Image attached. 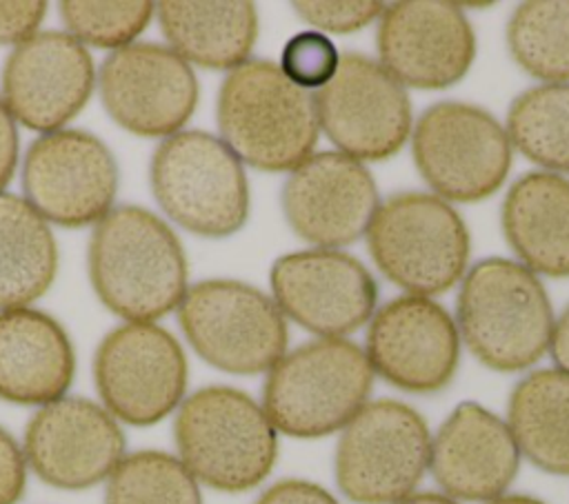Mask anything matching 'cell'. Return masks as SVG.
<instances>
[{"label":"cell","instance_id":"e0dca14e","mask_svg":"<svg viewBox=\"0 0 569 504\" xmlns=\"http://www.w3.org/2000/svg\"><path fill=\"white\" fill-rule=\"evenodd\" d=\"M380 64L405 87L445 89L462 80L476 56L473 29L456 2L400 0L378 24Z\"/></svg>","mask_w":569,"mask_h":504},{"label":"cell","instance_id":"8d00e7d4","mask_svg":"<svg viewBox=\"0 0 569 504\" xmlns=\"http://www.w3.org/2000/svg\"><path fill=\"white\" fill-rule=\"evenodd\" d=\"M549 353H551L558 371L569 375V306L553 322V331H551V340H549Z\"/></svg>","mask_w":569,"mask_h":504},{"label":"cell","instance_id":"ffe728a7","mask_svg":"<svg viewBox=\"0 0 569 504\" xmlns=\"http://www.w3.org/2000/svg\"><path fill=\"white\" fill-rule=\"evenodd\" d=\"M378 189L362 162L320 151L298 164L282 187L291 229L318 249H338L367 233L378 211Z\"/></svg>","mask_w":569,"mask_h":504},{"label":"cell","instance_id":"7c38bea8","mask_svg":"<svg viewBox=\"0 0 569 504\" xmlns=\"http://www.w3.org/2000/svg\"><path fill=\"white\" fill-rule=\"evenodd\" d=\"M318 124L340 153L353 160L396 155L411 131L405 87L376 60L347 53L336 75L313 95Z\"/></svg>","mask_w":569,"mask_h":504},{"label":"cell","instance_id":"cb8c5ba5","mask_svg":"<svg viewBox=\"0 0 569 504\" xmlns=\"http://www.w3.org/2000/svg\"><path fill=\"white\" fill-rule=\"evenodd\" d=\"M164 38L184 62L207 69H236L247 62L258 38V13L253 2H182L156 4Z\"/></svg>","mask_w":569,"mask_h":504},{"label":"cell","instance_id":"ba28073f","mask_svg":"<svg viewBox=\"0 0 569 504\" xmlns=\"http://www.w3.org/2000/svg\"><path fill=\"white\" fill-rule=\"evenodd\" d=\"M178 322L191 349L211 366L256 375L287 353V322L278 304L238 280H202L187 289Z\"/></svg>","mask_w":569,"mask_h":504},{"label":"cell","instance_id":"d6a6232c","mask_svg":"<svg viewBox=\"0 0 569 504\" xmlns=\"http://www.w3.org/2000/svg\"><path fill=\"white\" fill-rule=\"evenodd\" d=\"M27 486V460L16 437L0 426V504H18Z\"/></svg>","mask_w":569,"mask_h":504},{"label":"cell","instance_id":"d6986e66","mask_svg":"<svg viewBox=\"0 0 569 504\" xmlns=\"http://www.w3.org/2000/svg\"><path fill=\"white\" fill-rule=\"evenodd\" d=\"M93 84V60L82 42L67 31H38L9 53L2 102L13 120L51 133L82 111Z\"/></svg>","mask_w":569,"mask_h":504},{"label":"cell","instance_id":"e575fe53","mask_svg":"<svg viewBox=\"0 0 569 504\" xmlns=\"http://www.w3.org/2000/svg\"><path fill=\"white\" fill-rule=\"evenodd\" d=\"M256 504H338L322 486L307 480H280L269 486Z\"/></svg>","mask_w":569,"mask_h":504},{"label":"cell","instance_id":"4fadbf2b","mask_svg":"<svg viewBox=\"0 0 569 504\" xmlns=\"http://www.w3.org/2000/svg\"><path fill=\"white\" fill-rule=\"evenodd\" d=\"M24 200L49 222L80 229L100 222L118 191V164L93 133L60 129L36 138L22 164Z\"/></svg>","mask_w":569,"mask_h":504},{"label":"cell","instance_id":"74e56055","mask_svg":"<svg viewBox=\"0 0 569 504\" xmlns=\"http://www.w3.org/2000/svg\"><path fill=\"white\" fill-rule=\"evenodd\" d=\"M396 504H458L451 497L442 493H411L409 497L396 502Z\"/></svg>","mask_w":569,"mask_h":504},{"label":"cell","instance_id":"4316f807","mask_svg":"<svg viewBox=\"0 0 569 504\" xmlns=\"http://www.w3.org/2000/svg\"><path fill=\"white\" fill-rule=\"evenodd\" d=\"M507 135L527 160L569 173V84H540L520 93L507 113Z\"/></svg>","mask_w":569,"mask_h":504},{"label":"cell","instance_id":"8fae6325","mask_svg":"<svg viewBox=\"0 0 569 504\" xmlns=\"http://www.w3.org/2000/svg\"><path fill=\"white\" fill-rule=\"evenodd\" d=\"M187 357L180 342L153 322H127L109 331L93 357L104 409L133 426H149L182 404Z\"/></svg>","mask_w":569,"mask_h":504},{"label":"cell","instance_id":"f35d334b","mask_svg":"<svg viewBox=\"0 0 569 504\" xmlns=\"http://www.w3.org/2000/svg\"><path fill=\"white\" fill-rule=\"evenodd\" d=\"M487 504H545V502L536 500L531 495H500Z\"/></svg>","mask_w":569,"mask_h":504},{"label":"cell","instance_id":"484cf974","mask_svg":"<svg viewBox=\"0 0 569 504\" xmlns=\"http://www.w3.org/2000/svg\"><path fill=\"white\" fill-rule=\"evenodd\" d=\"M58 246L47 220L13 193H0V311L29 306L56 280Z\"/></svg>","mask_w":569,"mask_h":504},{"label":"cell","instance_id":"52a82bcc","mask_svg":"<svg viewBox=\"0 0 569 504\" xmlns=\"http://www.w3.org/2000/svg\"><path fill=\"white\" fill-rule=\"evenodd\" d=\"M151 189L162 211L182 229L227 238L249 215V184L242 162L207 131H178L151 158Z\"/></svg>","mask_w":569,"mask_h":504},{"label":"cell","instance_id":"277c9868","mask_svg":"<svg viewBox=\"0 0 569 504\" xmlns=\"http://www.w3.org/2000/svg\"><path fill=\"white\" fill-rule=\"evenodd\" d=\"M173 437L189 473L224 493L258 486L278 457V435L264 409L231 386H204L182 400Z\"/></svg>","mask_w":569,"mask_h":504},{"label":"cell","instance_id":"5bb4252c","mask_svg":"<svg viewBox=\"0 0 569 504\" xmlns=\"http://www.w3.org/2000/svg\"><path fill=\"white\" fill-rule=\"evenodd\" d=\"M107 113L142 138L178 133L198 104V80L189 62L153 42L116 49L98 73Z\"/></svg>","mask_w":569,"mask_h":504},{"label":"cell","instance_id":"7402d4cb","mask_svg":"<svg viewBox=\"0 0 569 504\" xmlns=\"http://www.w3.org/2000/svg\"><path fill=\"white\" fill-rule=\"evenodd\" d=\"M73 375V344L58 320L31 306L0 311V400L44 406L64 397Z\"/></svg>","mask_w":569,"mask_h":504},{"label":"cell","instance_id":"ac0fdd59","mask_svg":"<svg viewBox=\"0 0 569 504\" xmlns=\"http://www.w3.org/2000/svg\"><path fill=\"white\" fill-rule=\"evenodd\" d=\"M365 353L385 382L409 393H436L456 375L460 333L431 298L402 295L373 313Z\"/></svg>","mask_w":569,"mask_h":504},{"label":"cell","instance_id":"f546056e","mask_svg":"<svg viewBox=\"0 0 569 504\" xmlns=\"http://www.w3.org/2000/svg\"><path fill=\"white\" fill-rule=\"evenodd\" d=\"M156 4L147 0L133 2H60V16L67 33L82 44L100 49H122L144 31Z\"/></svg>","mask_w":569,"mask_h":504},{"label":"cell","instance_id":"3957f363","mask_svg":"<svg viewBox=\"0 0 569 504\" xmlns=\"http://www.w3.org/2000/svg\"><path fill=\"white\" fill-rule=\"evenodd\" d=\"M458 333L493 371H522L549 349L553 311L545 286L527 266L487 258L471 266L458 293Z\"/></svg>","mask_w":569,"mask_h":504},{"label":"cell","instance_id":"2e32d148","mask_svg":"<svg viewBox=\"0 0 569 504\" xmlns=\"http://www.w3.org/2000/svg\"><path fill=\"white\" fill-rule=\"evenodd\" d=\"M273 302L320 337H342L360 329L376 309L378 286L353 255L309 249L278 258L271 266Z\"/></svg>","mask_w":569,"mask_h":504},{"label":"cell","instance_id":"836d02e7","mask_svg":"<svg viewBox=\"0 0 569 504\" xmlns=\"http://www.w3.org/2000/svg\"><path fill=\"white\" fill-rule=\"evenodd\" d=\"M47 4L40 0L0 2V44H20L40 27Z\"/></svg>","mask_w":569,"mask_h":504},{"label":"cell","instance_id":"1f68e13d","mask_svg":"<svg viewBox=\"0 0 569 504\" xmlns=\"http://www.w3.org/2000/svg\"><path fill=\"white\" fill-rule=\"evenodd\" d=\"M291 7L307 24L320 29V33L358 31L385 11V4L376 0H296Z\"/></svg>","mask_w":569,"mask_h":504},{"label":"cell","instance_id":"d4e9b609","mask_svg":"<svg viewBox=\"0 0 569 504\" xmlns=\"http://www.w3.org/2000/svg\"><path fill=\"white\" fill-rule=\"evenodd\" d=\"M507 426L531 464L569 475V375L540 369L522 377L509 397Z\"/></svg>","mask_w":569,"mask_h":504},{"label":"cell","instance_id":"4dcf8cb0","mask_svg":"<svg viewBox=\"0 0 569 504\" xmlns=\"http://www.w3.org/2000/svg\"><path fill=\"white\" fill-rule=\"evenodd\" d=\"M338 49L320 31H300L287 40L280 56V71L300 89H322L338 71Z\"/></svg>","mask_w":569,"mask_h":504},{"label":"cell","instance_id":"8992f818","mask_svg":"<svg viewBox=\"0 0 569 504\" xmlns=\"http://www.w3.org/2000/svg\"><path fill=\"white\" fill-rule=\"evenodd\" d=\"M367 244L389 282L425 298L451 289L469 260V233L458 211L420 191L385 200L369 222Z\"/></svg>","mask_w":569,"mask_h":504},{"label":"cell","instance_id":"f1b7e54d","mask_svg":"<svg viewBox=\"0 0 569 504\" xmlns=\"http://www.w3.org/2000/svg\"><path fill=\"white\" fill-rule=\"evenodd\" d=\"M104 504H202L198 480L164 451H136L107 477Z\"/></svg>","mask_w":569,"mask_h":504},{"label":"cell","instance_id":"6da1fadb","mask_svg":"<svg viewBox=\"0 0 569 504\" xmlns=\"http://www.w3.org/2000/svg\"><path fill=\"white\" fill-rule=\"evenodd\" d=\"M89 278L100 302L127 322H153L187 293V258L173 229L144 206L122 204L96 222Z\"/></svg>","mask_w":569,"mask_h":504},{"label":"cell","instance_id":"30bf717a","mask_svg":"<svg viewBox=\"0 0 569 504\" xmlns=\"http://www.w3.org/2000/svg\"><path fill=\"white\" fill-rule=\"evenodd\" d=\"M411 151L420 175L445 202L489 198L511 167V142L502 124L465 102L431 104L418 118Z\"/></svg>","mask_w":569,"mask_h":504},{"label":"cell","instance_id":"44dd1931","mask_svg":"<svg viewBox=\"0 0 569 504\" xmlns=\"http://www.w3.org/2000/svg\"><path fill=\"white\" fill-rule=\"evenodd\" d=\"M520 451L505 420L476 402L458 404L429 448V471L451 500L491 502L513 482Z\"/></svg>","mask_w":569,"mask_h":504},{"label":"cell","instance_id":"9c48e42d","mask_svg":"<svg viewBox=\"0 0 569 504\" xmlns=\"http://www.w3.org/2000/svg\"><path fill=\"white\" fill-rule=\"evenodd\" d=\"M431 435L422 415L398 402H367L342 429L336 482L356 504H396L429 468Z\"/></svg>","mask_w":569,"mask_h":504},{"label":"cell","instance_id":"7a4b0ae2","mask_svg":"<svg viewBox=\"0 0 569 504\" xmlns=\"http://www.w3.org/2000/svg\"><path fill=\"white\" fill-rule=\"evenodd\" d=\"M216 118L231 153L260 171H293L311 158L320 133L313 95L269 60H247L227 73Z\"/></svg>","mask_w":569,"mask_h":504},{"label":"cell","instance_id":"9a60e30c","mask_svg":"<svg viewBox=\"0 0 569 504\" xmlns=\"http://www.w3.org/2000/svg\"><path fill=\"white\" fill-rule=\"evenodd\" d=\"M127 440L116 417L87 397L40 406L24 429L27 466L49 486L82 491L107 480L124 457Z\"/></svg>","mask_w":569,"mask_h":504},{"label":"cell","instance_id":"603a6c76","mask_svg":"<svg viewBox=\"0 0 569 504\" xmlns=\"http://www.w3.org/2000/svg\"><path fill=\"white\" fill-rule=\"evenodd\" d=\"M502 231L531 273L569 278V180L533 171L511 184Z\"/></svg>","mask_w":569,"mask_h":504},{"label":"cell","instance_id":"5b68a950","mask_svg":"<svg viewBox=\"0 0 569 504\" xmlns=\"http://www.w3.org/2000/svg\"><path fill=\"white\" fill-rule=\"evenodd\" d=\"M373 369L345 337H318L284 353L269 371L262 409L276 431L322 437L345 429L367 404Z\"/></svg>","mask_w":569,"mask_h":504},{"label":"cell","instance_id":"83f0119b","mask_svg":"<svg viewBox=\"0 0 569 504\" xmlns=\"http://www.w3.org/2000/svg\"><path fill=\"white\" fill-rule=\"evenodd\" d=\"M513 60L549 84L569 80V0H527L507 24Z\"/></svg>","mask_w":569,"mask_h":504},{"label":"cell","instance_id":"d590c367","mask_svg":"<svg viewBox=\"0 0 569 504\" xmlns=\"http://www.w3.org/2000/svg\"><path fill=\"white\" fill-rule=\"evenodd\" d=\"M18 149L20 140L16 120L0 98V193L13 178V171L18 167Z\"/></svg>","mask_w":569,"mask_h":504}]
</instances>
